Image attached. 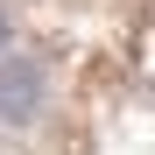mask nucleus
<instances>
[{
  "label": "nucleus",
  "mask_w": 155,
  "mask_h": 155,
  "mask_svg": "<svg viewBox=\"0 0 155 155\" xmlns=\"http://www.w3.org/2000/svg\"><path fill=\"white\" fill-rule=\"evenodd\" d=\"M49 113V71L42 57L0 49V127H35Z\"/></svg>",
  "instance_id": "obj_1"
},
{
  "label": "nucleus",
  "mask_w": 155,
  "mask_h": 155,
  "mask_svg": "<svg viewBox=\"0 0 155 155\" xmlns=\"http://www.w3.org/2000/svg\"><path fill=\"white\" fill-rule=\"evenodd\" d=\"M0 49H7V14H0Z\"/></svg>",
  "instance_id": "obj_2"
}]
</instances>
